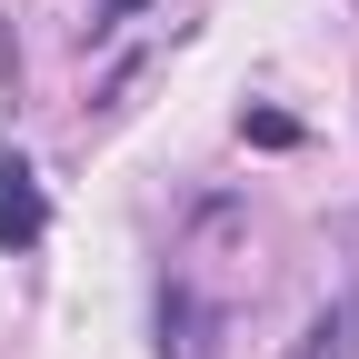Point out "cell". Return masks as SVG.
I'll use <instances>...</instances> for the list:
<instances>
[{
    "label": "cell",
    "instance_id": "cell-2",
    "mask_svg": "<svg viewBox=\"0 0 359 359\" xmlns=\"http://www.w3.org/2000/svg\"><path fill=\"white\" fill-rule=\"evenodd\" d=\"M299 359H359V299H330L320 320H309V339H299Z\"/></svg>",
    "mask_w": 359,
    "mask_h": 359
},
{
    "label": "cell",
    "instance_id": "cell-1",
    "mask_svg": "<svg viewBox=\"0 0 359 359\" xmlns=\"http://www.w3.org/2000/svg\"><path fill=\"white\" fill-rule=\"evenodd\" d=\"M50 240V200H40V170L20 150H0V250H40Z\"/></svg>",
    "mask_w": 359,
    "mask_h": 359
}]
</instances>
